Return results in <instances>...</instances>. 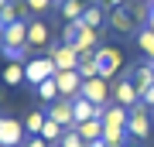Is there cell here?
<instances>
[{
    "instance_id": "e0dca14e",
    "label": "cell",
    "mask_w": 154,
    "mask_h": 147,
    "mask_svg": "<svg viewBox=\"0 0 154 147\" xmlns=\"http://www.w3.org/2000/svg\"><path fill=\"white\" fill-rule=\"evenodd\" d=\"M75 130H79V137H82L86 144L103 140V120H86V123H75Z\"/></svg>"
},
{
    "instance_id": "7a4b0ae2",
    "label": "cell",
    "mask_w": 154,
    "mask_h": 147,
    "mask_svg": "<svg viewBox=\"0 0 154 147\" xmlns=\"http://www.w3.org/2000/svg\"><path fill=\"white\" fill-rule=\"evenodd\" d=\"M62 41H65V44H75L79 55H89V51L99 48V31H96V27H86L82 21H69L65 31H62Z\"/></svg>"
},
{
    "instance_id": "5b68a950",
    "label": "cell",
    "mask_w": 154,
    "mask_h": 147,
    "mask_svg": "<svg viewBox=\"0 0 154 147\" xmlns=\"http://www.w3.org/2000/svg\"><path fill=\"white\" fill-rule=\"evenodd\" d=\"M24 72H28V82H31V86H41L45 79H51V75L58 72V65L48 58V55H45V58H31V62H24Z\"/></svg>"
},
{
    "instance_id": "ac0fdd59",
    "label": "cell",
    "mask_w": 154,
    "mask_h": 147,
    "mask_svg": "<svg viewBox=\"0 0 154 147\" xmlns=\"http://www.w3.org/2000/svg\"><path fill=\"white\" fill-rule=\"evenodd\" d=\"M58 14H62V21H79V17L86 14V4H82V0H62Z\"/></svg>"
},
{
    "instance_id": "ab89813d",
    "label": "cell",
    "mask_w": 154,
    "mask_h": 147,
    "mask_svg": "<svg viewBox=\"0 0 154 147\" xmlns=\"http://www.w3.org/2000/svg\"><path fill=\"white\" fill-rule=\"evenodd\" d=\"M151 11H154V4H151Z\"/></svg>"
},
{
    "instance_id": "8d00e7d4",
    "label": "cell",
    "mask_w": 154,
    "mask_h": 147,
    "mask_svg": "<svg viewBox=\"0 0 154 147\" xmlns=\"http://www.w3.org/2000/svg\"><path fill=\"white\" fill-rule=\"evenodd\" d=\"M55 147H62V140H58V144H55Z\"/></svg>"
},
{
    "instance_id": "ffe728a7",
    "label": "cell",
    "mask_w": 154,
    "mask_h": 147,
    "mask_svg": "<svg viewBox=\"0 0 154 147\" xmlns=\"http://www.w3.org/2000/svg\"><path fill=\"white\" fill-rule=\"evenodd\" d=\"M79 75L82 79H96L99 75V65H96V51H89V55H82V58H79Z\"/></svg>"
},
{
    "instance_id": "277c9868",
    "label": "cell",
    "mask_w": 154,
    "mask_h": 147,
    "mask_svg": "<svg viewBox=\"0 0 154 147\" xmlns=\"http://www.w3.org/2000/svg\"><path fill=\"white\" fill-rule=\"evenodd\" d=\"M127 133L137 137V140H147V133H151V113H147V106H144V103L130 106V116H127Z\"/></svg>"
},
{
    "instance_id": "9a60e30c",
    "label": "cell",
    "mask_w": 154,
    "mask_h": 147,
    "mask_svg": "<svg viewBox=\"0 0 154 147\" xmlns=\"http://www.w3.org/2000/svg\"><path fill=\"white\" fill-rule=\"evenodd\" d=\"M130 79H134V86H137V93L151 89V86H154V62H151V65H134Z\"/></svg>"
},
{
    "instance_id": "74e56055",
    "label": "cell",
    "mask_w": 154,
    "mask_h": 147,
    "mask_svg": "<svg viewBox=\"0 0 154 147\" xmlns=\"http://www.w3.org/2000/svg\"><path fill=\"white\" fill-rule=\"evenodd\" d=\"M55 4H62V0H55Z\"/></svg>"
},
{
    "instance_id": "7402d4cb",
    "label": "cell",
    "mask_w": 154,
    "mask_h": 147,
    "mask_svg": "<svg viewBox=\"0 0 154 147\" xmlns=\"http://www.w3.org/2000/svg\"><path fill=\"white\" fill-rule=\"evenodd\" d=\"M45 120H48V113H41V109H31L28 120H24V130H28L31 137H38V133H41V127H45Z\"/></svg>"
},
{
    "instance_id": "30bf717a",
    "label": "cell",
    "mask_w": 154,
    "mask_h": 147,
    "mask_svg": "<svg viewBox=\"0 0 154 147\" xmlns=\"http://www.w3.org/2000/svg\"><path fill=\"white\" fill-rule=\"evenodd\" d=\"M113 99H116L120 106H127V109L140 103V93H137V86H134L130 75H127V79H116V86H113Z\"/></svg>"
},
{
    "instance_id": "2e32d148",
    "label": "cell",
    "mask_w": 154,
    "mask_h": 147,
    "mask_svg": "<svg viewBox=\"0 0 154 147\" xmlns=\"http://www.w3.org/2000/svg\"><path fill=\"white\" fill-rule=\"evenodd\" d=\"M0 79H4V86H21V82H28V72H24L21 62H7Z\"/></svg>"
},
{
    "instance_id": "ba28073f",
    "label": "cell",
    "mask_w": 154,
    "mask_h": 147,
    "mask_svg": "<svg viewBox=\"0 0 154 147\" xmlns=\"http://www.w3.org/2000/svg\"><path fill=\"white\" fill-rule=\"evenodd\" d=\"M55 82H58V93L65 96V99H75L79 93H82V75H79L75 69H62V72H55Z\"/></svg>"
},
{
    "instance_id": "cb8c5ba5",
    "label": "cell",
    "mask_w": 154,
    "mask_h": 147,
    "mask_svg": "<svg viewBox=\"0 0 154 147\" xmlns=\"http://www.w3.org/2000/svg\"><path fill=\"white\" fill-rule=\"evenodd\" d=\"M137 44H140V51L154 62V31H151V27H140V31H137Z\"/></svg>"
},
{
    "instance_id": "603a6c76",
    "label": "cell",
    "mask_w": 154,
    "mask_h": 147,
    "mask_svg": "<svg viewBox=\"0 0 154 147\" xmlns=\"http://www.w3.org/2000/svg\"><path fill=\"white\" fill-rule=\"evenodd\" d=\"M79 21H82L86 27H96V31H99V24H103V7H99V4H86V14L79 17Z\"/></svg>"
},
{
    "instance_id": "8fae6325",
    "label": "cell",
    "mask_w": 154,
    "mask_h": 147,
    "mask_svg": "<svg viewBox=\"0 0 154 147\" xmlns=\"http://www.w3.org/2000/svg\"><path fill=\"white\" fill-rule=\"evenodd\" d=\"M45 113H48L51 120H58L65 130H69V127H75V109H72V99H65V96L55 99V103H48V109H45Z\"/></svg>"
},
{
    "instance_id": "3957f363",
    "label": "cell",
    "mask_w": 154,
    "mask_h": 147,
    "mask_svg": "<svg viewBox=\"0 0 154 147\" xmlns=\"http://www.w3.org/2000/svg\"><path fill=\"white\" fill-rule=\"evenodd\" d=\"M79 96H82V99H89L93 106H110V99H113L110 79H103V75L86 79V82H82V93H79Z\"/></svg>"
},
{
    "instance_id": "5bb4252c",
    "label": "cell",
    "mask_w": 154,
    "mask_h": 147,
    "mask_svg": "<svg viewBox=\"0 0 154 147\" xmlns=\"http://www.w3.org/2000/svg\"><path fill=\"white\" fill-rule=\"evenodd\" d=\"M48 41H51L48 24L45 21H28V48H45Z\"/></svg>"
},
{
    "instance_id": "44dd1931",
    "label": "cell",
    "mask_w": 154,
    "mask_h": 147,
    "mask_svg": "<svg viewBox=\"0 0 154 147\" xmlns=\"http://www.w3.org/2000/svg\"><path fill=\"white\" fill-rule=\"evenodd\" d=\"M62 133H65V127H62L58 120H51V116H48L38 137H45V140H48V144H58V140H62Z\"/></svg>"
},
{
    "instance_id": "7c38bea8",
    "label": "cell",
    "mask_w": 154,
    "mask_h": 147,
    "mask_svg": "<svg viewBox=\"0 0 154 147\" xmlns=\"http://www.w3.org/2000/svg\"><path fill=\"white\" fill-rule=\"evenodd\" d=\"M4 44L7 48H28V21H14L4 27Z\"/></svg>"
},
{
    "instance_id": "4dcf8cb0",
    "label": "cell",
    "mask_w": 154,
    "mask_h": 147,
    "mask_svg": "<svg viewBox=\"0 0 154 147\" xmlns=\"http://www.w3.org/2000/svg\"><path fill=\"white\" fill-rule=\"evenodd\" d=\"M103 4L110 7V11H116V7H127V4H130V0H103Z\"/></svg>"
},
{
    "instance_id": "f35d334b",
    "label": "cell",
    "mask_w": 154,
    "mask_h": 147,
    "mask_svg": "<svg viewBox=\"0 0 154 147\" xmlns=\"http://www.w3.org/2000/svg\"><path fill=\"white\" fill-rule=\"evenodd\" d=\"M147 4H154V0H147Z\"/></svg>"
},
{
    "instance_id": "4316f807",
    "label": "cell",
    "mask_w": 154,
    "mask_h": 147,
    "mask_svg": "<svg viewBox=\"0 0 154 147\" xmlns=\"http://www.w3.org/2000/svg\"><path fill=\"white\" fill-rule=\"evenodd\" d=\"M24 4H28V11H34V14H45L51 4H55V0H24Z\"/></svg>"
},
{
    "instance_id": "52a82bcc",
    "label": "cell",
    "mask_w": 154,
    "mask_h": 147,
    "mask_svg": "<svg viewBox=\"0 0 154 147\" xmlns=\"http://www.w3.org/2000/svg\"><path fill=\"white\" fill-rule=\"evenodd\" d=\"M24 123L11 120V116H0V147H21L24 144Z\"/></svg>"
},
{
    "instance_id": "e575fe53",
    "label": "cell",
    "mask_w": 154,
    "mask_h": 147,
    "mask_svg": "<svg viewBox=\"0 0 154 147\" xmlns=\"http://www.w3.org/2000/svg\"><path fill=\"white\" fill-rule=\"evenodd\" d=\"M7 4H11V0H0V7H7Z\"/></svg>"
},
{
    "instance_id": "f1b7e54d",
    "label": "cell",
    "mask_w": 154,
    "mask_h": 147,
    "mask_svg": "<svg viewBox=\"0 0 154 147\" xmlns=\"http://www.w3.org/2000/svg\"><path fill=\"white\" fill-rule=\"evenodd\" d=\"M140 103L147 106V109H154V86H151V89H144V93H140Z\"/></svg>"
},
{
    "instance_id": "484cf974",
    "label": "cell",
    "mask_w": 154,
    "mask_h": 147,
    "mask_svg": "<svg viewBox=\"0 0 154 147\" xmlns=\"http://www.w3.org/2000/svg\"><path fill=\"white\" fill-rule=\"evenodd\" d=\"M62 147H89V144L79 137V130H75V127H69V130L62 133Z\"/></svg>"
},
{
    "instance_id": "6da1fadb",
    "label": "cell",
    "mask_w": 154,
    "mask_h": 147,
    "mask_svg": "<svg viewBox=\"0 0 154 147\" xmlns=\"http://www.w3.org/2000/svg\"><path fill=\"white\" fill-rule=\"evenodd\" d=\"M127 116H130V109L120 106V103H110L103 109V144L106 147L127 144Z\"/></svg>"
},
{
    "instance_id": "1f68e13d",
    "label": "cell",
    "mask_w": 154,
    "mask_h": 147,
    "mask_svg": "<svg viewBox=\"0 0 154 147\" xmlns=\"http://www.w3.org/2000/svg\"><path fill=\"white\" fill-rule=\"evenodd\" d=\"M144 27H151V31H154V11H151V17H147V24H144Z\"/></svg>"
},
{
    "instance_id": "d6986e66",
    "label": "cell",
    "mask_w": 154,
    "mask_h": 147,
    "mask_svg": "<svg viewBox=\"0 0 154 147\" xmlns=\"http://www.w3.org/2000/svg\"><path fill=\"white\" fill-rule=\"evenodd\" d=\"M38 89V99L41 103H55V99H62V93H58V82H55V75L51 79H45L41 86H34Z\"/></svg>"
},
{
    "instance_id": "836d02e7",
    "label": "cell",
    "mask_w": 154,
    "mask_h": 147,
    "mask_svg": "<svg viewBox=\"0 0 154 147\" xmlns=\"http://www.w3.org/2000/svg\"><path fill=\"white\" fill-rule=\"evenodd\" d=\"M89 147H106V144H103V140H93V144H89Z\"/></svg>"
},
{
    "instance_id": "d590c367",
    "label": "cell",
    "mask_w": 154,
    "mask_h": 147,
    "mask_svg": "<svg viewBox=\"0 0 154 147\" xmlns=\"http://www.w3.org/2000/svg\"><path fill=\"white\" fill-rule=\"evenodd\" d=\"M123 147H137V144H123Z\"/></svg>"
},
{
    "instance_id": "4fadbf2b",
    "label": "cell",
    "mask_w": 154,
    "mask_h": 147,
    "mask_svg": "<svg viewBox=\"0 0 154 147\" xmlns=\"http://www.w3.org/2000/svg\"><path fill=\"white\" fill-rule=\"evenodd\" d=\"M110 27L120 31V34H137V21H134V14L127 11V7H116L110 14Z\"/></svg>"
},
{
    "instance_id": "9c48e42d",
    "label": "cell",
    "mask_w": 154,
    "mask_h": 147,
    "mask_svg": "<svg viewBox=\"0 0 154 147\" xmlns=\"http://www.w3.org/2000/svg\"><path fill=\"white\" fill-rule=\"evenodd\" d=\"M48 58L55 62L58 72H62V69H79V58H82V55L75 51V44H65V41H62V44H55V48H51Z\"/></svg>"
},
{
    "instance_id": "8992f818",
    "label": "cell",
    "mask_w": 154,
    "mask_h": 147,
    "mask_svg": "<svg viewBox=\"0 0 154 147\" xmlns=\"http://www.w3.org/2000/svg\"><path fill=\"white\" fill-rule=\"evenodd\" d=\"M96 65H99V75L103 79H113L123 65V55L120 48H96Z\"/></svg>"
},
{
    "instance_id": "d6a6232c",
    "label": "cell",
    "mask_w": 154,
    "mask_h": 147,
    "mask_svg": "<svg viewBox=\"0 0 154 147\" xmlns=\"http://www.w3.org/2000/svg\"><path fill=\"white\" fill-rule=\"evenodd\" d=\"M0 48H4V21H0Z\"/></svg>"
},
{
    "instance_id": "d4e9b609",
    "label": "cell",
    "mask_w": 154,
    "mask_h": 147,
    "mask_svg": "<svg viewBox=\"0 0 154 147\" xmlns=\"http://www.w3.org/2000/svg\"><path fill=\"white\" fill-rule=\"evenodd\" d=\"M127 11L134 14V21H137V24H147V17H151V4H147V0H134V4H127Z\"/></svg>"
},
{
    "instance_id": "f546056e",
    "label": "cell",
    "mask_w": 154,
    "mask_h": 147,
    "mask_svg": "<svg viewBox=\"0 0 154 147\" xmlns=\"http://www.w3.org/2000/svg\"><path fill=\"white\" fill-rule=\"evenodd\" d=\"M24 147H48V140H45V137H28Z\"/></svg>"
},
{
    "instance_id": "83f0119b",
    "label": "cell",
    "mask_w": 154,
    "mask_h": 147,
    "mask_svg": "<svg viewBox=\"0 0 154 147\" xmlns=\"http://www.w3.org/2000/svg\"><path fill=\"white\" fill-rule=\"evenodd\" d=\"M0 51H4V58H11V62H21L24 55H28V48H7V44H4Z\"/></svg>"
}]
</instances>
